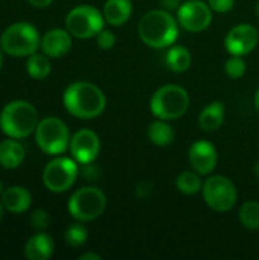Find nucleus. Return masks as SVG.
Masks as SVG:
<instances>
[{"label": "nucleus", "mask_w": 259, "mask_h": 260, "mask_svg": "<svg viewBox=\"0 0 259 260\" xmlns=\"http://www.w3.org/2000/svg\"><path fill=\"white\" fill-rule=\"evenodd\" d=\"M38 125L35 107L26 101L9 102L0 114V128L11 139H24L31 136Z\"/></svg>", "instance_id": "obj_3"}, {"label": "nucleus", "mask_w": 259, "mask_h": 260, "mask_svg": "<svg viewBox=\"0 0 259 260\" xmlns=\"http://www.w3.org/2000/svg\"><path fill=\"white\" fill-rule=\"evenodd\" d=\"M131 0H107L104 5V18L111 26H121L131 17Z\"/></svg>", "instance_id": "obj_18"}, {"label": "nucleus", "mask_w": 259, "mask_h": 260, "mask_svg": "<svg viewBox=\"0 0 259 260\" xmlns=\"http://www.w3.org/2000/svg\"><path fill=\"white\" fill-rule=\"evenodd\" d=\"M69 148L75 161L81 165H89L98 157L101 142L96 133H93L92 129H81L70 139Z\"/></svg>", "instance_id": "obj_12"}, {"label": "nucleus", "mask_w": 259, "mask_h": 260, "mask_svg": "<svg viewBox=\"0 0 259 260\" xmlns=\"http://www.w3.org/2000/svg\"><path fill=\"white\" fill-rule=\"evenodd\" d=\"M31 225L35 230H38V232L47 229L50 225V216H49V213L46 210H41V209L35 210L32 213V216H31Z\"/></svg>", "instance_id": "obj_28"}, {"label": "nucleus", "mask_w": 259, "mask_h": 260, "mask_svg": "<svg viewBox=\"0 0 259 260\" xmlns=\"http://www.w3.org/2000/svg\"><path fill=\"white\" fill-rule=\"evenodd\" d=\"M66 110L78 119H95L105 108V96L99 87L90 82L70 84L63 96Z\"/></svg>", "instance_id": "obj_1"}, {"label": "nucleus", "mask_w": 259, "mask_h": 260, "mask_svg": "<svg viewBox=\"0 0 259 260\" xmlns=\"http://www.w3.org/2000/svg\"><path fill=\"white\" fill-rule=\"evenodd\" d=\"M203 198L212 210L226 213L237 203V187L227 177L214 175L203 184Z\"/></svg>", "instance_id": "obj_9"}, {"label": "nucleus", "mask_w": 259, "mask_h": 260, "mask_svg": "<svg viewBox=\"0 0 259 260\" xmlns=\"http://www.w3.org/2000/svg\"><path fill=\"white\" fill-rule=\"evenodd\" d=\"M148 139L157 146H168L174 140V129L160 119L148 126Z\"/></svg>", "instance_id": "obj_22"}, {"label": "nucleus", "mask_w": 259, "mask_h": 260, "mask_svg": "<svg viewBox=\"0 0 259 260\" xmlns=\"http://www.w3.org/2000/svg\"><path fill=\"white\" fill-rule=\"evenodd\" d=\"M76 177H78V166L75 160L60 157L46 165L43 172V183L50 192L61 193L73 186Z\"/></svg>", "instance_id": "obj_10"}, {"label": "nucleus", "mask_w": 259, "mask_h": 260, "mask_svg": "<svg viewBox=\"0 0 259 260\" xmlns=\"http://www.w3.org/2000/svg\"><path fill=\"white\" fill-rule=\"evenodd\" d=\"M235 0H209L211 9L217 12H229L234 8Z\"/></svg>", "instance_id": "obj_30"}, {"label": "nucleus", "mask_w": 259, "mask_h": 260, "mask_svg": "<svg viewBox=\"0 0 259 260\" xmlns=\"http://www.w3.org/2000/svg\"><path fill=\"white\" fill-rule=\"evenodd\" d=\"M258 30L252 24L243 23L229 30L226 37V49L231 55L244 56L258 46Z\"/></svg>", "instance_id": "obj_13"}, {"label": "nucleus", "mask_w": 259, "mask_h": 260, "mask_svg": "<svg viewBox=\"0 0 259 260\" xmlns=\"http://www.w3.org/2000/svg\"><path fill=\"white\" fill-rule=\"evenodd\" d=\"M153 192V184L148 183V181H142L137 187H136V195L142 200L148 198Z\"/></svg>", "instance_id": "obj_31"}, {"label": "nucleus", "mask_w": 259, "mask_h": 260, "mask_svg": "<svg viewBox=\"0 0 259 260\" xmlns=\"http://www.w3.org/2000/svg\"><path fill=\"white\" fill-rule=\"evenodd\" d=\"M27 2L35 8H47L53 0H27Z\"/></svg>", "instance_id": "obj_32"}, {"label": "nucleus", "mask_w": 259, "mask_h": 260, "mask_svg": "<svg viewBox=\"0 0 259 260\" xmlns=\"http://www.w3.org/2000/svg\"><path fill=\"white\" fill-rule=\"evenodd\" d=\"M240 221L249 230H259V203H244L240 209Z\"/></svg>", "instance_id": "obj_25"}, {"label": "nucleus", "mask_w": 259, "mask_h": 260, "mask_svg": "<svg viewBox=\"0 0 259 260\" xmlns=\"http://www.w3.org/2000/svg\"><path fill=\"white\" fill-rule=\"evenodd\" d=\"M53 254V241L46 233H37L24 245V256L29 260H47Z\"/></svg>", "instance_id": "obj_17"}, {"label": "nucleus", "mask_w": 259, "mask_h": 260, "mask_svg": "<svg viewBox=\"0 0 259 260\" xmlns=\"http://www.w3.org/2000/svg\"><path fill=\"white\" fill-rule=\"evenodd\" d=\"M35 140L43 152L49 155L63 154L70 145L69 128L58 117H46L37 125Z\"/></svg>", "instance_id": "obj_6"}, {"label": "nucleus", "mask_w": 259, "mask_h": 260, "mask_svg": "<svg viewBox=\"0 0 259 260\" xmlns=\"http://www.w3.org/2000/svg\"><path fill=\"white\" fill-rule=\"evenodd\" d=\"M40 43L37 29L24 21L8 26L0 37L2 50L11 56H29L35 53Z\"/></svg>", "instance_id": "obj_5"}, {"label": "nucleus", "mask_w": 259, "mask_h": 260, "mask_svg": "<svg viewBox=\"0 0 259 260\" xmlns=\"http://www.w3.org/2000/svg\"><path fill=\"white\" fill-rule=\"evenodd\" d=\"M24 160V148L12 140L6 139L0 143V165L5 169H15Z\"/></svg>", "instance_id": "obj_19"}, {"label": "nucleus", "mask_w": 259, "mask_h": 260, "mask_svg": "<svg viewBox=\"0 0 259 260\" xmlns=\"http://www.w3.org/2000/svg\"><path fill=\"white\" fill-rule=\"evenodd\" d=\"M191 62H192L191 53L183 46H174L166 53V66L169 70H172L176 73L186 72L191 66Z\"/></svg>", "instance_id": "obj_21"}, {"label": "nucleus", "mask_w": 259, "mask_h": 260, "mask_svg": "<svg viewBox=\"0 0 259 260\" xmlns=\"http://www.w3.org/2000/svg\"><path fill=\"white\" fill-rule=\"evenodd\" d=\"M79 260H101V256L95 254V253H85V254L79 256Z\"/></svg>", "instance_id": "obj_33"}, {"label": "nucleus", "mask_w": 259, "mask_h": 260, "mask_svg": "<svg viewBox=\"0 0 259 260\" xmlns=\"http://www.w3.org/2000/svg\"><path fill=\"white\" fill-rule=\"evenodd\" d=\"M31 203H32L31 193L21 186L8 187L2 193V204L5 207V210L11 212L14 215L24 213L31 207Z\"/></svg>", "instance_id": "obj_16"}, {"label": "nucleus", "mask_w": 259, "mask_h": 260, "mask_svg": "<svg viewBox=\"0 0 259 260\" xmlns=\"http://www.w3.org/2000/svg\"><path fill=\"white\" fill-rule=\"evenodd\" d=\"M179 23L189 32H202L212 23L211 6L202 0H189L179 8Z\"/></svg>", "instance_id": "obj_11"}, {"label": "nucleus", "mask_w": 259, "mask_h": 260, "mask_svg": "<svg viewBox=\"0 0 259 260\" xmlns=\"http://www.w3.org/2000/svg\"><path fill=\"white\" fill-rule=\"evenodd\" d=\"M176 186L185 195H194V193H197L203 187L202 186V180L197 175V172H191V171L182 172L177 177V180H176Z\"/></svg>", "instance_id": "obj_24"}, {"label": "nucleus", "mask_w": 259, "mask_h": 260, "mask_svg": "<svg viewBox=\"0 0 259 260\" xmlns=\"http://www.w3.org/2000/svg\"><path fill=\"white\" fill-rule=\"evenodd\" d=\"M2 66H3V53L0 50V69H2Z\"/></svg>", "instance_id": "obj_38"}, {"label": "nucleus", "mask_w": 259, "mask_h": 260, "mask_svg": "<svg viewBox=\"0 0 259 260\" xmlns=\"http://www.w3.org/2000/svg\"><path fill=\"white\" fill-rule=\"evenodd\" d=\"M217 160L218 155L214 145L206 140L195 142L189 149V163L192 169L200 175L211 174L217 166Z\"/></svg>", "instance_id": "obj_14"}, {"label": "nucleus", "mask_w": 259, "mask_h": 260, "mask_svg": "<svg viewBox=\"0 0 259 260\" xmlns=\"http://www.w3.org/2000/svg\"><path fill=\"white\" fill-rule=\"evenodd\" d=\"M255 105H256V108H258L259 111V88L258 91H256V94H255Z\"/></svg>", "instance_id": "obj_35"}, {"label": "nucleus", "mask_w": 259, "mask_h": 260, "mask_svg": "<svg viewBox=\"0 0 259 260\" xmlns=\"http://www.w3.org/2000/svg\"><path fill=\"white\" fill-rule=\"evenodd\" d=\"M140 40L154 49H163L171 46L179 37V26L176 18L162 9L147 12L139 21Z\"/></svg>", "instance_id": "obj_2"}, {"label": "nucleus", "mask_w": 259, "mask_h": 260, "mask_svg": "<svg viewBox=\"0 0 259 260\" xmlns=\"http://www.w3.org/2000/svg\"><path fill=\"white\" fill-rule=\"evenodd\" d=\"M66 29L76 38L96 37L104 29V15L93 6H76L66 17Z\"/></svg>", "instance_id": "obj_8"}, {"label": "nucleus", "mask_w": 259, "mask_h": 260, "mask_svg": "<svg viewBox=\"0 0 259 260\" xmlns=\"http://www.w3.org/2000/svg\"><path fill=\"white\" fill-rule=\"evenodd\" d=\"M223 122H224V105L218 101L208 105L200 113V117H198V123L202 129L206 133L217 131L223 125Z\"/></svg>", "instance_id": "obj_20"}, {"label": "nucleus", "mask_w": 259, "mask_h": 260, "mask_svg": "<svg viewBox=\"0 0 259 260\" xmlns=\"http://www.w3.org/2000/svg\"><path fill=\"white\" fill-rule=\"evenodd\" d=\"M256 12H258V15H259V2H258V6H256Z\"/></svg>", "instance_id": "obj_40"}, {"label": "nucleus", "mask_w": 259, "mask_h": 260, "mask_svg": "<svg viewBox=\"0 0 259 260\" xmlns=\"http://www.w3.org/2000/svg\"><path fill=\"white\" fill-rule=\"evenodd\" d=\"M163 5H165L168 9H176L177 5H179V0H163Z\"/></svg>", "instance_id": "obj_34"}, {"label": "nucleus", "mask_w": 259, "mask_h": 260, "mask_svg": "<svg viewBox=\"0 0 259 260\" xmlns=\"http://www.w3.org/2000/svg\"><path fill=\"white\" fill-rule=\"evenodd\" d=\"M40 46H41L43 53L50 58L64 56L72 49L70 32L64 29H50L49 32L44 34Z\"/></svg>", "instance_id": "obj_15"}, {"label": "nucleus", "mask_w": 259, "mask_h": 260, "mask_svg": "<svg viewBox=\"0 0 259 260\" xmlns=\"http://www.w3.org/2000/svg\"><path fill=\"white\" fill-rule=\"evenodd\" d=\"M96 43L101 49H111L116 43V37L113 32L102 29L98 35H96Z\"/></svg>", "instance_id": "obj_29"}, {"label": "nucleus", "mask_w": 259, "mask_h": 260, "mask_svg": "<svg viewBox=\"0 0 259 260\" xmlns=\"http://www.w3.org/2000/svg\"><path fill=\"white\" fill-rule=\"evenodd\" d=\"M87 236H89V232L82 224H72L67 227V230L64 233V239H66L67 245H70L73 248L82 247L87 241Z\"/></svg>", "instance_id": "obj_26"}, {"label": "nucleus", "mask_w": 259, "mask_h": 260, "mask_svg": "<svg viewBox=\"0 0 259 260\" xmlns=\"http://www.w3.org/2000/svg\"><path fill=\"white\" fill-rule=\"evenodd\" d=\"M189 107V96L180 85L168 84L160 87L151 98V111L162 120L182 117Z\"/></svg>", "instance_id": "obj_4"}, {"label": "nucleus", "mask_w": 259, "mask_h": 260, "mask_svg": "<svg viewBox=\"0 0 259 260\" xmlns=\"http://www.w3.org/2000/svg\"><path fill=\"white\" fill-rule=\"evenodd\" d=\"M226 73L234 78V79H240L244 73H246V62L240 55H232L227 62H226Z\"/></svg>", "instance_id": "obj_27"}, {"label": "nucleus", "mask_w": 259, "mask_h": 260, "mask_svg": "<svg viewBox=\"0 0 259 260\" xmlns=\"http://www.w3.org/2000/svg\"><path fill=\"white\" fill-rule=\"evenodd\" d=\"M3 192H5V190H3V183L0 181V193H3Z\"/></svg>", "instance_id": "obj_39"}, {"label": "nucleus", "mask_w": 259, "mask_h": 260, "mask_svg": "<svg viewBox=\"0 0 259 260\" xmlns=\"http://www.w3.org/2000/svg\"><path fill=\"white\" fill-rule=\"evenodd\" d=\"M253 171H255V175H256V177H258V178H259V161H258V163H256V165H255Z\"/></svg>", "instance_id": "obj_36"}, {"label": "nucleus", "mask_w": 259, "mask_h": 260, "mask_svg": "<svg viewBox=\"0 0 259 260\" xmlns=\"http://www.w3.org/2000/svg\"><path fill=\"white\" fill-rule=\"evenodd\" d=\"M3 210H5V207H3L2 200H0V221H2V218H3Z\"/></svg>", "instance_id": "obj_37"}, {"label": "nucleus", "mask_w": 259, "mask_h": 260, "mask_svg": "<svg viewBox=\"0 0 259 260\" xmlns=\"http://www.w3.org/2000/svg\"><path fill=\"white\" fill-rule=\"evenodd\" d=\"M107 206V198L96 187H81L69 200V213L79 222L93 221L102 215Z\"/></svg>", "instance_id": "obj_7"}, {"label": "nucleus", "mask_w": 259, "mask_h": 260, "mask_svg": "<svg viewBox=\"0 0 259 260\" xmlns=\"http://www.w3.org/2000/svg\"><path fill=\"white\" fill-rule=\"evenodd\" d=\"M27 75L34 79H44L50 73V61L47 59V55L43 53H32L27 58L26 62Z\"/></svg>", "instance_id": "obj_23"}]
</instances>
